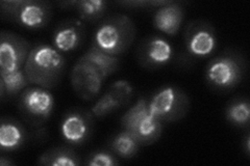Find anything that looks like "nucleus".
Here are the masks:
<instances>
[{
    "mask_svg": "<svg viewBox=\"0 0 250 166\" xmlns=\"http://www.w3.org/2000/svg\"><path fill=\"white\" fill-rule=\"evenodd\" d=\"M0 82L3 83L7 96H16L30 83L23 69L13 72L0 70Z\"/></svg>",
    "mask_w": 250,
    "mask_h": 166,
    "instance_id": "aec40b11",
    "label": "nucleus"
},
{
    "mask_svg": "<svg viewBox=\"0 0 250 166\" xmlns=\"http://www.w3.org/2000/svg\"><path fill=\"white\" fill-rule=\"evenodd\" d=\"M21 3V0H13V1H1L0 5H1V12L2 15L5 16L9 19L13 17L15 12L17 11L18 6Z\"/></svg>",
    "mask_w": 250,
    "mask_h": 166,
    "instance_id": "393cba45",
    "label": "nucleus"
},
{
    "mask_svg": "<svg viewBox=\"0 0 250 166\" xmlns=\"http://www.w3.org/2000/svg\"><path fill=\"white\" fill-rule=\"evenodd\" d=\"M104 77L89 62L80 58L72 70L71 82L78 97L90 101L97 97Z\"/></svg>",
    "mask_w": 250,
    "mask_h": 166,
    "instance_id": "6e6552de",
    "label": "nucleus"
},
{
    "mask_svg": "<svg viewBox=\"0 0 250 166\" xmlns=\"http://www.w3.org/2000/svg\"><path fill=\"white\" fill-rule=\"evenodd\" d=\"M13 164H14V163H13L12 161L5 160L4 157H2L1 159H0V165H1V166H9V165H13Z\"/></svg>",
    "mask_w": 250,
    "mask_h": 166,
    "instance_id": "bb28decb",
    "label": "nucleus"
},
{
    "mask_svg": "<svg viewBox=\"0 0 250 166\" xmlns=\"http://www.w3.org/2000/svg\"><path fill=\"white\" fill-rule=\"evenodd\" d=\"M81 58L92 65L104 77V79L116 72L120 66V60L116 56L103 52L93 45Z\"/></svg>",
    "mask_w": 250,
    "mask_h": 166,
    "instance_id": "2eb2a0df",
    "label": "nucleus"
},
{
    "mask_svg": "<svg viewBox=\"0 0 250 166\" xmlns=\"http://www.w3.org/2000/svg\"><path fill=\"white\" fill-rule=\"evenodd\" d=\"M87 164L90 166H115L118 164V161L111 153L96 152L90 156Z\"/></svg>",
    "mask_w": 250,
    "mask_h": 166,
    "instance_id": "b1692460",
    "label": "nucleus"
},
{
    "mask_svg": "<svg viewBox=\"0 0 250 166\" xmlns=\"http://www.w3.org/2000/svg\"><path fill=\"white\" fill-rule=\"evenodd\" d=\"M54 100L50 92L42 88H33L23 92L19 107L25 120L39 125L48 118L52 112Z\"/></svg>",
    "mask_w": 250,
    "mask_h": 166,
    "instance_id": "423d86ee",
    "label": "nucleus"
},
{
    "mask_svg": "<svg viewBox=\"0 0 250 166\" xmlns=\"http://www.w3.org/2000/svg\"><path fill=\"white\" fill-rule=\"evenodd\" d=\"M39 163L51 166H75L80 165L78 156L69 148H53L40 157Z\"/></svg>",
    "mask_w": 250,
    "mask_h": 166,
    "instance_id": "6ab92c4d",
    "label": "nucleus"
},
{
    "mask_svg": "<svg viewBox=\"0 0 250 166\" xmlns=\"http://www.w3.org/2000/svg\"><path fill=\"white\" fill-rule=\"evenodd\" d=\"M245 152H246L247 156H249V154H250V136H249V134L246 136V139H245Z\"/></svg>",
    "mask_w": 250,
    "mask_h": 166,
    "instance_id": "a878e982",
    "label": "nucleus"
},
{
    "mask_svg": "<svg viewBox=\"0 0 250 166\" xmlns=\"http://www.w3.org/2000/svg\"><path fill=\"white\" fill-rule=\"evenodd\" d=\"M123 130L136 137L141 145H149L156 141L162 133V122L156 118L148 107V100L141 98L122 116Z\"/></svg>",
    "mask_w": 250,
    "mask_h": 166,
    "instance_id": "7ed1b4c3",
    "label": "nucleus"
},
{
    "mask_svg": "<svg viewBox=\"0 0 250 166\" xmlns=\"http://www.w3.org/2000/svg\"><path fill=\"white\" fill-rule=\"evenodd\" d=\"M140 146L141 144L136 137L126 130L117 134L111 142L113 152L118 157L126 158V159L134 157L138 153Z\"/></svg>",
    "mask_w": 250,
    "mask_h": 166,
    "instance_id": "a211bd4d",
    "label": "nucleus"
},
{
    "mask_svg": "<svg viewBox=\"0 0 250 166\" xmlns=\"http://www.w3.org/2000/svg\"><path fill=\"white\" fill-rule=\"evenodd\" d=\"M122 106L124 105L120 99L112 91L108 90L92 107V113L96 117H104Z\"/></svg>",
    "mask_w": 250,
    "mask_h": 166,
    "instance_id": "4be33fe9",
    "label": "nucleus"
},
{
    "mask_svg": "<svg viewBox=\"0 0 250 166\" xmlns=\"http://www.w3.org/2000/svg\"><path fill=\"white\" fill-rule=\"evenodd\" d=\"M106 6L107 3L103 0H81L75 3L78 16L84 21H95L101 18Z\"/></svg>",
    "mask_w": 250,
    "mask_h": 166,
    "instance_id": "412c9836",
    "label": "nucleus"
},
{
    "mask_svg": "<svg viewBox=\"0 0 250 166\" xmlns=\"http://www.w3.org/2000/svg\"><path fill=\"white\" fill-rule=\"evenodd\" d=\"M226 120L239 128L248 127L250 122V104L246 98L232 100L226 107Z\"/></svg>",
    "mask_w": 250,
    "mask_h": 166,
    "instance_id": "f3484780",
    "label": "nucleus"
},
{
    "mask_svg": "<svg viewBox=\"0 0 250 166\" xmlns=\"http://www.w3.org/2000/svg\"><path fill=\"white\" fill-rule=\"evenodd\" d=\"M184 9L181 4L167 1L159 6L153 16L154 27L168 36H175L184 22Z\"/></svg>",
    "mask_w": 250,
    "mask_h": 166,
    "instance_id": "4468645a",
    "label": "nucleus"
},
{
    "mask_svg": "<svg viewBox=\"0 0 250 166\" xmlns=\"http://www.w3.org/2000/svg\"><path fill=\"white\" fill-rule=\"evenodd\" d=\"M187 50L192 56L203 58L209 56L218 45L215 28L205 21H194L188 25L185 34Z\"/></svg>",
    "mask_w": 250,
    "mask_h": 166,
    "instance_id": "0eeeda50",
    "label": "nucleus"
},
{
    "mask_svg": "<svg viewBox=\"0 0 250 166\" xmlns=\"http://www.w3.org/2000/svg\"><path fill=\"white\" fill-rule=\"evenodd\" d=\"M84 38V26L78 20L62 22L54 29L52 42L59 52H71L80 47Z\"/></svg>",
    "mask_w": 250,
    "mask_h": 166,
    "instance_id": "ddd939ff",
    "label": "nucleus"
},
{
    "mask_svg": "<svg viewBox=\"0 0 250 166\" xmlns=\"http://www.w3.org/2000/svg\"><path fill=\"white\" fill-rule=\"evenodd\" d=\"M92 125V116L89 113L82 110H73L62 118L61 124L62 135L69 144L82 145L91 136Z\"/></svg>",
    "mask_w": 250,
    "mask_h": 166,
    "instance_id": "f8f14e48",
    "label": "nucleus"
},
{
    "mask_svg": "<svg viewBox=\"0 0 250 166\" xmlns=\"http://www.w3.org/2000/svg\"><path fill=\"white\" fill-rule=\"evenodd\" d=\"M173 47L159 36L149 37L139 45L137 56L144 68L158 69L168 65L173 58Z\"/></svg>",
    "mask_w": 250,
    "mask_h": 166,
    "instance_id": "1a4fd4ad",
    "label": "nucleus"
},
{
    "mask_svg": "<svg viewBox=\"0 0 250 166\" xmlns=\"http://www.w3.org/2000/svg\"><path fill=\"white\" fill-rule=\"evenodd\" d=\"M25 141V132L22 126L14 121H2L0 126V147L3 151H14Z\"/></svg>",
    "mask_w": 250,
    "mask_h": 166,
    "instance_id": "dca6fc26",
    "label": "nucleus"
},
{
    "mask_svg": "<svg viewBox=\"0 0 250 166\" xmlns=\"http://www.w3.org/2000/svg\"><path fill=\"white\" fill-rule=\"evenodd\" d=\"M29 51V45L24 38L12 33H2L0 44V70L13 72L22 69Z\"/></svg>",
    "mask_w": 250,
    "mask_h": 166,
    "instance_id": "9d476101",
    "label": "nucleus"
},
{
    "mask_svg": "<svg viewBox=\"0 0 250 166\" xmlns=\"http://www.w3.org/2000/svg\"><path fill=\"white\" fill-rule=\"evenodd\" d=\"M109 91H112L116 96L120 99L124 106L126 105L128 102H130L132 96H134V89H132L130 83L125 80H119L114 82L111 88H109Z\"/></svg>",
    "mask_w": 250,
    "mask_h": 166,
    "instance_id": "5701e85b",
    "label": "nucleus"
},
{
    "mask_svg": "<svg viewBox=\"0 0 250 166\" xmlns=\"http://www.w3.org/2000/svg\"><path fill=\"white\" fill-rule=\"evenodd\" d=\"M134 37V23L126 16L117 15L97 27L93 46L106 54L117 56L129 48Z\"/></svg>",
    "mask_w": 250,
    "mask_h": 166,
    "instance_id": "f03ea898",
    "label": "nucleus"
},
{
    "mask_svg": "<svg viewBox=\"0 0 250 166\" xmlns=\"http://www.w3.org/2000/svg\"><path fill=\"white\" fill-rule=\"evenodd\" d=\"M51 18V6L46 1L21 0V3L10 19L20 26L38 29L47 25Z\"/></svg>",
    "mask_w": 250,
    "mask_h": 166,
    "instance_id": "9b49d317",
    "label": "nucleus"
},
{
    "mask_svg": "<svg viewBox=\"0 0 250 166\" xmlns=\"http://www.w3.org/2000/svg\"><path fill=\"white\" fill-rule=\"evenodd\" d=\"M189 99L175 86H165L148 101L150 112L161 122H174L183 118L189 109Z\"/></svg>",
    "mask_w": 250,
    "mask_h": 166,
    "instance_id": "39448f33",
    "label": "nucleus"
},
{
    "mask_svg": "<svg viewBox=\"0 0 250 166\" xmlns=\"http://www.w3.org/2000/svg\"><path fill=\"white\" fill-rule=\"evenodd\" d=\"M65 59L61 52L49 45H37L29 51L24 71L30 83L45 89L56 86L64 72Z\"/></svg>",
    "mask_w": 250,
    "mask_h": 166,
    "instance_id": "f257e3e1",
    "label": "nucleus"
},
{
    "mask_svg": "<svg viewBox=\"0 0 250 166\" xmlns=\"http://www.w3.org/2000/svg\"><path fill=\"white\" fill-rule=\"evenodd\" d=\"M245 61L240 55L229 52L210 60L206 70V79L213 89L228 92L240 83L245 74Z\"/></svg>",
    "mask_w": 250,
    "mask_h": 166,
    "instance_id": "20e7f679",
    "label": "nucleus"
}]
</instances>
